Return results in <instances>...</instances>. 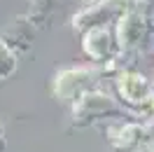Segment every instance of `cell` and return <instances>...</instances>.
<instances>
[{"mask_svg":"<svg viewBox=\"0 0 154 152\" xmlns=\"http://www.w3.org/2000/svg\"><path fill=\"white\" fill-rule=\"evenodd\" d=\"M119 47L117 38L110 33V28L105 26H94L87 30V38H84V52L91 59H110L115 54V49Z\"/></svg>","mask_w":154,"mask_h":152,"instance_id":"cell-1","label":"cell"},{"mask_svg":"<svg viewBox=\"0 0 154 152\" xmlns=\"http://www.w3.org/2000/svg\"><path fill=\"white\" fill-rule=\"evenodd\" d=\"M87 75H89V70H82V68L61 73L56 84H54L56 94L61 98H79V96H84L87 94Z\"/></svg>","mask_w":154,"mask_h":152,"instance_id":"cell-2","label":"cell"},{"mask_svg":"<svg viewBox=\"0 0 154 152\" xmlns=\"http://www.w3.org/2000/svg\"><path fill=\"white\" fill-rule=\"evenodd\" d=\"M145 35V19L140 14H124L117 24V42L122 47H133Z\"/></svg>","mask_w":154,"mask_h":152,"instance_id":"cell-3","label":"cell"},{"mask_svg":"<svg viewBox=\"0 0 154 152\" xmlns=\"http://www.w3.org/2000/svg\"><path fill=\"white\" fill-rule=\"evenodd\" d=\"M117 84H119L122 96L131 103H143L145 98H149V84L145 82V77L135 75V73H124Z\"/></svg>","mask_w":154,"mask_h":152,"instance_id":"cell-4","label":"cell"},{"mask_svg":"<svg viewBox=\"0 0 154 152\" xmlns=\"http://www.w3.org/2000/svg\"><path fill=\"white\" fill-rule=\"evenodd\" d=\"M17 70V52L0 38V82L7 80Z\"/></svg>","mask_w":154,"mask_h":152,"instance_id":"cell-5","label":"cell"},{"mask_svg":"<svg viewBox=\"0 0 154 152\" xmlns=\"http://www.w3.org/2000/svg\"><path fill=\"white\" fill-rule=\"evenodd\" d=\"M2 147H5V141H2V126H0V152H5Z\"/></svg>","mask_w":154,"mask_h":152,"instance_id":"cell-6","label":"cell"},{"mask_svg":"<svg viewBox=\"0 0 154 152\" xmlns=\"http://www.w3.org/2000/svg\"><path fill=\"white\" fill-rule=\"evenodd\" d=\"M84 2H91V0H84ZM94 2H96V0H94Z\"/></svg>","mask_w":154,"mask_h":152,"instance_id":"cell-7","label":"cell"}]
</instances>
